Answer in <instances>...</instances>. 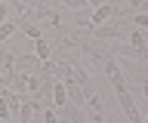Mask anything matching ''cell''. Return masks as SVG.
<instances>
[{
  "label": "cell",
  "instance_id": "obj_6",
  "mask_svg": "<svg viewBox=\"0 0 148 123\" xmlns=\"http://www.w3.org/2000/svg\"><path fill=\"white\" fill-rule=\"evenodd\" d=\"M18 28L25 31L28 37H34V40H43V34H40V28H37V25H31V22H16Z\"/></svg>",
  "mask_w": 148,
  "mask_h": 123
},
{
  "label": "cell",
  "instance_id": "obj_1",
  "mask_svg": "<svg viewBox=\"0 0 148 123\" xmlns=\"http://www.w3.org/2000/svg\"><path fill=\"white\" fill-rule=\"evenodd\" d=\"M114 92H117V102H120V108H123V114H127V120L130 123H142V114H139V108H136V102H133L130 89L123 86V89H114Z\"/></svg>",
  "mask_w": 148,
  "mask_h": 123
},
{
  "label": "cell",
  "instance_id": "obj_15",
  "mask_svg": "<svg viewBox=\"0 0 148 123\" xmlns=\"http://www.w3.org/2000/svg\"><path fill=\"white\" fill-rule=\"evenodd\" d=\"M0 58H3V52H0Z\"/></svg>",
  "mask_w": 148,
  "mask_h": 123
},
{
  "label": "cell",
  "instance_id": "obj_5",
  "mask_svg": "<svg viewBox=\"0 0 148 123\" xmlns=\"http://www.w3.org/2000/svg\"><path fill=\"white\" fill-rule=\"evenodd\" d=\"M53 102H56V105H68V92H65V83H53Z\"/></svg>",
  "mask_w": 148,
  "mask_h": 123
},
{
  "label": "cell",
  "instance_id": "obj_11",
  "mask_svg": "<svg viewBox=\"0 0 148 123\" xmlns=\"http://www.w3.org/2000/svg\"><path fill=\"white\" fill-rule=\"evenodd\" d=\"M43 123H62V120L56 117V111H49V108H46V111H43Z\"/></svg>",
  "mask_w": 148,
  "mask_h": 123
},
{
  "label": "cell",
  "instance_id": "obj_4",
  "mask_svg": "<svg viewBox=\"0 0 148 123\" xmlns=\"http://www.w3.org/2000/svg\"><path fill=\"white\" fill-rule=\"evenodd\" d=\"M108 16H123V12H120V10H114V6H96V10H92V25L99 28V25L108 19Z\"/></svg>",
  "mask_w": 148,
  "mask_h": 123
},
{
  "label": "cell",
  "instance_id": "obj_9",
  "mask_svg": "<svg viewBox=\"0 0 148 123\" xmlns=\"http://www.w3.org/2000/svg\"><path fill=\"white\" fill-rule=\"evenodd\" d=\"M37 62H43V65H46V62H49V46H46V40H37Z\"/></svg>",
  "mask_w": 148,
  "mask_h": 123
},
{
  "label": "cell",
  "instance_id": "obj_2",
  "mask_svg": "<svg viewBox=\"0 0 148 123\" xmlns=\"http://www.w3.org/2000/svg\"><path fill=\"white\" fill-rule=\"evenodd\" d=\"M92 34L99 40H123L130 34V25H99V28H92Z\"/></svg>",
  "mask_w": 148,
  "mask_h": 123
},
{
  "label": "cell",
  "instance_id": "obj_8",
  "mask_svg": "<svg viewBox=\"0 0 148 123\" xmlns=\"http://www.w3.org/2000/svg\"><path fill=\"white\" fill-rule=\"evenodd\" d=\"M130 46H133V49H145V37H142V31H136V28L130 31Z\"/></svg>",
  "mask_w": 148,
  "mask_h": 123
},
{
  "label": "cell",
  "instance_id": "obj_3",
  "mask_svg": "<svg viewBox=\"0 0 148 123\" xmlns=\"http://www.w3.org/2000/svg\"><path fill=\"white\" fill-rule=\"evenodd\" d=\"M105 71H108V77H111V86H114V89H123V71H120V65L117 62H114V58H108V62H105Z\"/></svg>",
  "mask_w": 148,
  "mask_h": 123
},
{
  "label": "cell",
  "instance_id": "obj_12",
  "mask_svg": "<svg viewBox=\"0 0 148 123\" xmlns=\"http://www.w3.org/2000/svg\"><path fill=\"white\" fill-rule=\"evenodd\" d=\"M86 123H105V117H102V111H99V114H90V120H86Z\"/></svg>",
  "mask_w": 148,
  "mask_h": 123
},
{
  "label": "cell",
  "instance_id": "obj_14",
  "mask_svg": "<svg viewBox=\"0 0 148 123\" xmlns=\"http://www.w3.org/2000/svg\"><path fill=\"white\" fill-rule=\"evenodd\" d=\"M142 123H148V114H145V120H142Z\"/></svg>",
  "mask_w": 148,
  "mask_h": 123
},
{
  "label": "cell",
  "instance_id": "obj_10",
  "mask_svg": "<svg viewBox=\"0 0 148 123\" xmlns=\"http://www.w3.org/2000/svg\"><path fill=\"white\" fill-rule=\"evenodd\" d=\"M133 28H136V31H142V28H148V12H139L136 19H133Z\"/></svg>",
  "mask_w": 148,
  "mask_h": 123
},
{
  "label": "cell",
  "instance_id": "obj_13",
  "mask_svg": "<svg viewBox=\"0 0 148 123\" xmlns=\"http://www.w3.org/2000/svg\"><path fill=\"white\" fill-rule=\"evenodd\" d=\"M142 92H145V99H148V77L142 80Z\"/></svg>",
  "mask_w": 148,
  "mask_h": 123
},
{
  "label": "cell",
  "instance_id": "obj_7",
  "mask_svg": "<svg viewBox=\"0 0 148 123\" xmlns=\"http://www.w3.org/2000/svg\"><path fill=\"white\" fill-rule=\"evenodd\" d=\"M16 31H18V25H16V22H3V25H0V43H3V40H9Z\"/></svg>",
  "mask_w": 148,
  "mask_h": 123
}]
</instances>
